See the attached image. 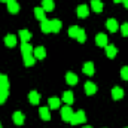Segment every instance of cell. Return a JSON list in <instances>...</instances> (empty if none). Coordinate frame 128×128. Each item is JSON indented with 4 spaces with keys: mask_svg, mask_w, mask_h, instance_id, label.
I'll return each mask as SVG.
<instances>
[{
    "mask_svg": "<svg viewBox=\"0 0 128 128\" xmlns=\"http://www.w3.org/2000/svg\"><path fill=\"white\" fill-rule=\"evenodd\" d=\"M86 121V116H85V112L84 110H78L76 113H73L72 119H70V124L76 125V124H84Z\"/></svg>",
    "mask_w": 128,
    "mask_h": 128,
    "instance_id": "6da1fadb",
    "label": "cell"
},
{
    "mask_svg": "<svg viewBox=\"0 0 128 128\" xmlns=\"http://www.w3.org/2000/svg\"><path fill=\"white\" fill-rule=\"evenodd\" d=\"M73 110H72V107L70 106H64L63 109H61V118H63L64 121H68L70 122V119H72V116H73Z\"/></svg>",
    "mask_w": 128,
    "mask_h": 128,
    "instance_id": "7a4b0ae2",
    "label": "cell"
},
{
    "mask_svg": "<svg viewBox=\"0 0 128 128\" xmlns=\"http://www.w3.org/2000/svg\"><path fill=\"white\" fill-rule=\"evenodd\" d=\"M33 55H34L36 60H43V58L46 57V49H45L43 46H37V48H34Z\"/></svg>",
    "mask_w": 128,
    "mask_h": 128,
    "instance_id": "3957f363",
    "label": "cell"
},
{
    "mask_svg": "<svg viewBox=\"0 0 128 128\" xmlns=\"http://www.w3.org/2000/svg\"><path fill=\"white\" fill-rule=\"evenodd\" d=\"M76 12H78V16H79V18H86V16L90 15V9H88L86 4H80V6H78Z\"/></svg>",
    "mask_w": 128,
    "mask_h": 128,
    "instance_id": "277c9868",
    "label": "cell"
},
{
    "mask_svg": "<svg viewBox=\"0 0 128 128\" xmlns=\"http://www.w3.org/2000/svg\"><path fill=\"white\" fill-rule=\"evenodd\" d=\"M106 27H107V30H109V32L115 33L118 28H119V24H118V21H116V20L110 18V20H107V21H106Z\"/></svg>",
    "mask_w": 128,
    "mask_h": 128,
    "instance_id": "5b68a950",
    "label": "cell"
},
{
    "mask_svg": "<svg viewBox=\"0 0 128 128\" xmlns=\"http://www.w3.org/2000/svg\"><path fill=\"white\" fill-rule=\"evenodd\" d=\"M33 51H34V48L28 42H22L21 43V52H22V55H32Z\"/></svg>",
    "mask_w": 128,
    "mask_h": 128,
    "instance_id": "8992f818",
    "label": "cell"
},
{
    "mask_svg": "<svg viewBox=\"0 0 128 128\" xmlns=\"http://www.w3.org/2000/svg\"><path fill=\"white\" fill-rule=\"evenodd\" d=\"M104 48H106V55H107L109 58H115V57H116L118 49H116V46H115V45H109V43H107Z\"/></svg>",
    "mask_w": 128,
    "mask_h": 128,
    "instance_id": "52a82bcc",
    "label": "cell"
},
{
    "mask_svg": "<svg viewBox=\"0 0 128 128\" xmlns=\"http://www.w3.org/2000/svg\"><path fill=\"white\" fill-rule=\"evenodd\" d=\"M96 45L97 46H106L107 45V36L104 33H98L96 36Z\"/></svg>",
    "mask_w": 128,
    "mask_h": 128,
    "instance_id": "ba28073f",
    "label": "cell"
},
{
    "mask_svg": "<svg viewBox=\"0 0 128 128\" xmlns=\"http://www.w3.org/2000/svg\"><path fill=\"white\" fill-rule=\"evenodd\" d=\"M42 8L45 12H52L55 8V3H54V0H42Z\"/></svg>",
    "mask_w": 128,
    "mask_h": 128,
    "instance_id": "9c48e42d",
    "label": "cell"
},
{
    "mask_svg": "<svg viewBox=\"0 0 128 128\" xmlns=\"http://www.w3.org/2000/svg\"><path fill=\"white\" fill-rule=\"evenodd\" d=\"M82 72H84L85 74H88V76H92V74H94V72H96V68H94V64L91 63V61L85 63V64H84V68H82Z\"/></svg>",
    "mask_w": 128,
    "mask_h": 128,
    "instance_id": "30bf717a",
    "label": "cell"
},
{
    "mask_svg": "<svg viewBox=\"0 0 128 128\" xmlns=\"http://www.w3.org/2000/svg\"><path fill=\"white\" fill-rule=\"evenodd\" d=\"M4 45L9 46V48L15 46V45H16V36H14V34H8V36H4Z\"/></svg>",
    "mask_w": 128,
    "mask_h": 128,
    "instance_id": "8fae6325",
    "label": "cell"
},
{
    "mask_svg": "<svg viewBox=\"0 0 128 128\" xmlns=\"http://www.w3.org/2000/svg\"><path fill=\"white\" fill-rule=\"evenodd\" d=\"M39 115L43 121H49L51 119V112H49V107H40L39 109Z\"/></svg>",
    "mask_w": 128,
    "mask_h": 128,
    "instance_id": "7c38bea8",
    "label": "cell"
},
{
    "mask_svg": "<svg viewBox=\"0 0 128 128\" xmlns=\"http://www.w3.org/2000/svg\"><path fill=\"white\" fill-rule=\"evenodd\" d=\"M12 119H14V124H16V125H22L24 124V115L21 112H18V110L12 115Z\"/></svg>",
    "mask_w": 128,
    "mask_h": 128,
    "instance_id": "4fadbf2b",
    "label": "cell"
},
{
    "mask_svg": "<svg viewBox=\"0 0 128 128\" xmlns=\"http://www.w3.org/2000/svg\"><path fill=\"white\" fill-rule=\"evenodd\" d=\"M84 88H85V92L88 96H92V94L97 92V86H96V84H92V82H86Z\"/></svg>",
    "mask_w": 128,
    "mask_h": 128,
    "instance_id": "5bb4252c",
    "label": "cell"
},
{
    "mask_svg": "<svg viewBox=\"0 0 128 128\" xmlns=\"http://www.w3.org/2000/svg\"><path fill=\"white\" fill-rule=\"evenodd\" d=\"M112 97H113L115 100H121V98L124 97V90H122V88H119V86L112 88Z\"/></svg>",
    "mask_w": 128,
    "mask_h": 128,
    "instance_id": "9a60e30c",
    "label": "cell"
},
{
    "mask_svg": "<svg viewBox=\"0 0 128 128\" xmlns=\"http://www.w3.org/2000/svg\"><path fill=\"white\" fill-rule=\"evenodd\" d=\"M66 82H67L68 85H76V84H78V76H76L74 73L68 72V73L66 74Z\"/></svg>",
    "mask_w": 128,
    "mask_h": 128,
    "instance_id": "2e32d148",
    "label": "cell"
},
{
    "mask_svg": "<svg viewBox=\"0 0 128 128\" xmlns=\"http://www.w3.org/2000/svg\"><path fill=\"white\" fill-rule=\"evenodd\" d=\"M91 9L94 10V12H101L103 10V3H101V0H91Z\"/></svg>",
    "mask_w": 128,
    "mask_h": 128,
    "instance_id": "e0dca14e",
    "label": "cell"
},
{
    "mask_svg": "<svg viewBox=\"0 0 128 128\" xmlns=\"http://www.w3.org/2000/svg\"><path fill=\"white\" fill-rule=\"evenodd\" d=\"M8 10H9L10 14H16V12L20 10V4L16 3V0H12V2L8 3Z\"/></svg>",
    "mask_w": 128,
    "mask_h": 128,
    "instance_id": "ac0fdd59",
    "label": "cell"
},
{
    "mask_svg": "<svg viewBox=\"0 0 128 128\" xmlns=\"http://www.w3.org/2000/svg\"><path fill=\"white\" fill-rule=\"evenodd\" d=\"M40 28H42L43 33H51L52 32V28H51V21H48V20L40 21Z\"/></svg>",
    "mask_w": 128,
    "mask_h": 128,
    "instance_id": "d6986e66",
    "label": "cell"
},
{
    "mask_svg": "<svg viewBox=\"0 0 128 128\" xmlns=\"http://www.w3.org/2000/svg\"><path fill=\"white\" fill-rule=\"evenodd\" d=\"M61 100H63L67 106H70V104L73 103V92H72V91H66L63 94V98H61Z\"/></svg>",
    "mask_w": 128,
    "mask_h": 128,
    "instance_id": "ffe728a7",
    "label": "cell"
},
{
    "mask_svg": "<svg viewBox=\"0 0 128 128\" xmlns=\"http://www.w3.org/2000/svg\"><path fill=\"white\" fill-rule=\"evenodd\" d=\"M20 39H21V42H28L32 39V32H28V30H20Z\"/></svg>",
    "mask_w": 128,
    "mask_h": 128,
    "instance_id": "44dd1931",
    "label": "cell"
},
{
    "mask_svg": "<svg viewBox=\"0 0 128 128\" xmlns=\"http://www.w3.org/2000/svg\"><path fill=\"white\" fill-rule=\"evenodd\" d=\"M34 15H36V18H37L39 21H43V20H46L43 8H34Z\"/></svg>",
    "mask_w": 128,
    "mask_h": 128,
    "instance_id": "7402d4cb",
    "label": "cell"
},
{
    "mask_svg": "<svg viewBox=\"0 0 128 128\" xmlns=\"http://www.w3.org/2000/svg\"><path fill=\"white\" fill-rule=\"evenodd\" d=\"M48 103H49V107H51V109H58V107H60L61 100H60V98H57V97H51V98L48 100Z\"/></svg>",
    "mask_w": 128,
    "mask_h": 128,
    "instance_id": "603a6c76",
    "label": "cell"
},
{
    "mask_svg": "<svg viewBox=\"0 0 128 128\" xmlns=\"http://www.w3.org/2000/svg\"><path fill=\"white\" fill-rule=\"evenodd\" d=\"M0 88L9 90V79H8L6 74H2V73H0Z\"/></svg>",
    "mask_w": 128,
    "mask_h": 128,
    "instance_id": "cb8c5ba5",
    "label": "cell"
},
{
    "mask_svg": "<svg viewBox=\"0 0 128 128\" xmlns=\"http://www.w3.org/2000/svg\"><path fill=\"white\" fill-rule=\"evenodd\" d=\"M28 100H30V103H32V104H37V103H39V100H40L39 92H37V91H32V92L28 94Z\"/></svg>",
    "mask_w": 128,
    "mask_h": 128,
    "instance_id": "d4e9b609",
    "label": "cell"
},
{
    "mask_svg": "<svg viewBox=\"0 0 128 128\" xmlns=\"http://www.w3.org/2000/svg\"><path fill=\"white\" fill-rule=\"evenodd\" d=\"M51 28H52L54 33H58L61 30V21L60 20H52L51 21Z\"/></svg>",
    "mask_w": 128,
    "mask_h": 128,
    "instance_id": "484cf974",
    "label": "cell"
},
{
    "mask_svg": "<svg viewBox=\"0 0 128 128\" xmlns=\"http://www.w3.org/2000/svg\"><path fill=\"white\" fill-rule=\"evenodd\" d=\"M24 57V64L27 66V67H32L34 66V61H36V58H34V55H22Z\"/></svg>",
    "mask_w": 128,
    "mask_h": 128,
    "instance_id": "4316f807",
    "label": "cell"
},
{
    "mask_svg": "<svg viewBox=\"0 0 128 128\" xmlns=\"http://www.w3.org/2000/svg\"><path fill=\"white\" fill-rule=\"evenodd\" d=\"M8 97H9V90L0 88V104H3V103L8 100Z\"/></svg>",
    "mask_w": 128,
    "mask_h": 128,
    "instance_id": "83f0119b",
    "label": "cell"
},
{
    "mask_svg": "<svg viewBox=\"0 0 128 128\" xmlns=\"http://www.w3.org/2000/svg\"><path fill=\"white\" fill-rule=\"evenodd\" d=\"M85 39H86L85 30H84V28H80V30H79V33H78V36H76V40H78L79 43H84V42H85Z\"/></svg>",
    "mask_w": 128,
    "mask_h": 128,
    "instance_id": "f1b7e54d",
    "label": "cell"
},
{
    "mask_svg": "<svg viewBox=\"0 0 128 128\" xmlns=\"http://www.w3.org/2000/svg\"><path fill=\"white\" fill-rule=\"evenodd\" d=\"M79 30H80V28H79L78 26H72V27L68 28V36H70V37H74V39H76V36H78Z\"/></svg>",
    "mask_w": 128,
    "mask_h": 128,
    "instance_id": "f546056e",
    "label": "cell"
},
{
    "mask_svg": "<svg viewBox=\"0 0 128 128\" xmlns=\"http://www.w3.org/2000/svg\"><path fill=\"white\" fill-rule=\"evenodd\" d=\"M121 33H122V36H128V22H124L121 27Z\"/></svg>",
    "mask_w": 128,
    "mask_h": 128,
    "instance_id": "4dcf8cb0",
    "label": "cell"
},
{
    "mask_svg": "<svg viewBox=\"0 0 128 128\" xmlns=\"http://www.w3.org/2000/svg\"><path fill=\"white\" fill-rule=\"evenodd\" d=\"M121 78L128 80V67H122L121 68Z\"/></svg>",
    "mask_w": 128,
    "mask_h": 128,
    "instance_id": "1f68e13d",
    "label": "cell"
},
{
    "mask_svg": "<svg viewBox=\"0 0 128 128\" xmlns=\"http://www.w3.org/2000/svg\"><path fill=\"white\" fill-rule=\"evenodd\" d=\"M124 6L128 9V0H124Z\"/></svg>",
    "mask_w": 128,
    "mask_h": 128,
    "instance_id": "d6a6232c",
    "label": "cell"
},
{
    "mask_svg": "<svg viewBox=\"0 0 128 128\" xmlns=\"http://www.w3.org/2000/svg\"><path fill=\"white\" fill-rule=\"evenodd\" d=\"M2 3H9V2H12V0H0Z\"/></svg>",
    "mask_w": 128,
    "mask_h": 128,
    "instance_id": "836d02e7",
    "label": "cell"
},
{
    "mask_svg": "<svg viewBox=\"0 0 128 128\" xmlns=\"http://www.w3.org/2000/svg\"><path fill=\"white\" fill-rule=\"evenodd\" d=\"M115 3H121V2H124V0H113Z\"/></svg>",
    "mask_w": 128,
    "mask_h": 128,
    "instance_id": "e575fe53",
    "label": "cell"
},
{
    "mask_svg": "<svg viewBox=\"0 0 128 128\" xmlns=\"http://www.w3.org/2000/svg\"><path fill=\"white\" fill-rule=\"evenodd\" d=\"M84 128H92V127H84Z\"/></svg>",
    "mask_w": 128,
    "mask_h": 128,
    "instance_id": "d590c367",
    "label": "cell"
},
{
    "mask_svg": "<svg viewBox=\"0 0 128 128\" xmlns=\"http://www.w3.org/2000/svg\"><path fill=\"white\" fill-rule=\"evenodd\" d=\"M0 128H2V124H0Z\"/></svg>",
    "mask_w": 128,
    "mask_h": 128,
    "instance_id": "8d00e7d4",
    "label": "cell"
},
{
    "mask_svg": "<svg viewBox=\"0 0 128 128\" xmlns=\"http://www.w3.org/2000/svg\"><path fill=\"white\" fill-rule=\"evenodd\" d=\"M127 128H128V127H127Z\"/></svg>",
    "mask_w": 128,
    "mask_h": 128,
    "instance_id": "74e56055",
    "label": "cell"
}]
</instances>
